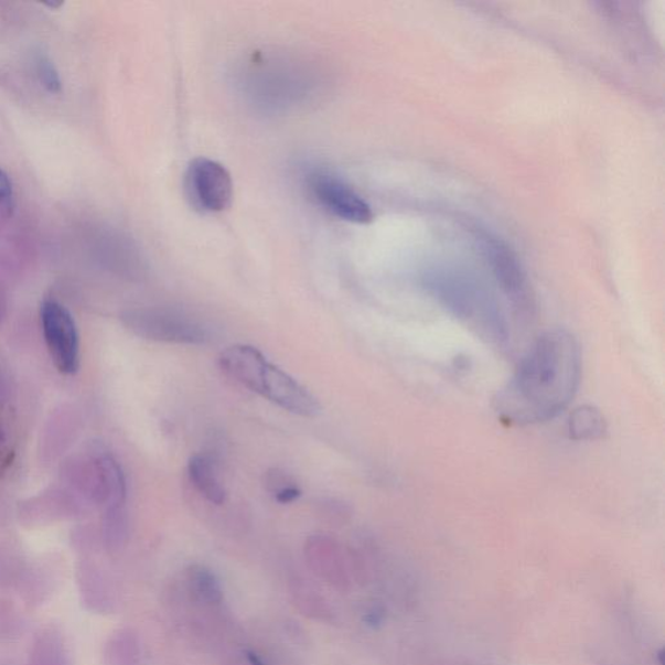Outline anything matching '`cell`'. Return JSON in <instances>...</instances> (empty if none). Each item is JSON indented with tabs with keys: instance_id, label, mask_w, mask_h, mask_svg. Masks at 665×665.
Returning a JSON list of instances; mask_svg holds the SVG:
<instances>
[{
	"instance_id": "obj_9",
	"label": "cell",
	"mask_w": 665,
	"mask_h": 665,
	"mask_svg": "<svg viewBox=\"0 0 665 665\" xmlns=\"http://www.w3.org/2000/svg\"><path fill=\"white\" fill-rule=\"evenodd\" d=\"M568 433L573 441L601 440L608 433V421L597 407L584 405L569 416Z\"/></svg>"
},
{
	"instance_id": "obj_8",
	"label": "cell",
	"mask_w": 665,
	"mask_h": 665,
	"mask_svg": "<svg viewBox=\"0 0 665 665\" xmlns=\"http://www.w3.org/2000/svg\"><path fill=\"white\" fill-rule=\"evenodd\" d=\"M190 482L210 503L221 506L226 500L225 487L217 476L215 463L206 455H194L189 460Z\"/></svg>"
},
{
	"instance_id": "obj_5",
	"label": "cell",
	"mask_w": 665,
	"mask_h": 665,
	"mask_svg": "<svg viewBox=\"0 0 665 665\" xmlns=\"http://www.w3.org/2000/svg\"><path fill=\"white\" fill-rule=\"evenodd\" d=\"M305 184L312 199L332 216L354 224L374 221V211L368 202L345 179L328 168H313L305 175Z\"/></svg>"
},
{
	"instance_id": "obj_2",
	"label": "cell",
	"mask_w": 665,
	"mask_h": 665,
	"mask_svg": "<svg viewBox=\"0 0 665 665\" xmlns=\"http://www.w3.org/2000/svg\"><path fill=\"white\" fill-rule=\"evenodd\" d=\"M320 71L301 56L257 51L237 72V86L247 104L266 114L303 106L320 89Z\"/></svg>"
},
{
	"instance_id": "obj_12",
	"label": "cell",
	"mask_w": 665,
	"mask_h": 665,
	"mask_svg": "<svg viewBox=\"0 0 665 665\" xmlns=\"http://www.w3.org/2000/svg\"><path fill=\"white\" fill-rule=\"evenodd\" d=\"M34 69L36 78L49 93L62 92V79L53 61L45 53H36L34 56Z\"/></svg>"
},
{
	"instance_id": "obj_3",
	"label": "cell",
	"mask_w": 665,
	"mask_h": 665,
	"mask_svg": "<svg viewBox=\"0 0 665 665\" xmlns=\"http://www.w3.org/2000/svg\"><path fill=\"white\" fill-rule=\"evenodd\" d=\"M218 364L226 376L285 411L303 418H317L321 412L319 400L287 372L268 362L258 348L230 346L223 351Z\"/></svg>"
},
{
	"instance_id": "obj_13",
	"label": "cell",
	"mask_w": 665,
	"mask_h": 665,
	"mask_svg": "<svg viewBox=\"0 0 665 665\" xmlns=\"http://www.w3.org/2000/svg\"><path fill=\"white\" fill-rule=\"evenodd\" d=\"M14 208V192L12 181L0 168V211L7 217L12 215Z\"/></svg>"
},
{
	"instance_id": "obj_6",
	"label": "cell",
	"mask_w": 665,
	"mask_h": 665,
	"mask_svg": "<svg viewBox=\"0 0 665 665\" xmlns=\"http://www.w3.org/2000/svg\"><path fill=\"white\" fill-rule=\"evenodd\" d=\"M184 185L187 201L202 214H221L230 207L234 194L232 175L216 160H192L185 172Z\"/></svg>"
},
{
	"instance_id": "obj_15",
	"label": "cell",
	"mask_w": 665,
	"mask_h": 665,
	"mask_svg": "<svg viewBox=\"0 0 665 665\" xmlns=\"http://www.w3.org/2000/svg\"><path fill=\"white\" fill-rule=\"evenodd\" d=\"M246 656L248 663H250L251 665H267L265 664V662H262L261 657L258 654H255L254 652H246Z\"/></svg>"
},
{
	"instance_id": "obj_10",
	"label": "cell",
	"mask_w": 665,
	"mask_h": 665,
	"mask_svg": "<svg viewBox=\"0 0 665 665\" xmlns=\"http://www.w3.org/2000/svg\"><path fill=\"white\" fill-rule=\"evenodd\" d=\"M190 580H192L195 593L199 594L203 601L208 603H218L223 599L222 584L216 579V576L204 567H194L190 572Z\"/></svg>"
},
{
	"instance_id": "obj_7",
	"label": "cell",
	"mask_w": 665,
	"mask_h": 665,
	"mask_svg": "<svg viewBox=\"0 0 665 665\" xmlns=\"http://www.w3.org/2000/svg\"><path fill=\"white\" fill-rule=\"evenodd\" d=\"M41 325L51 361L63 375L76 374L79 367V337L75 319L67 307L55 299L41 305Z\"/></svg>"
},
{
	"instance_id": "obj_1",
	"label": "cell",
	"mask_w": 665,
	"mask_h": 665,
	"mask_svg": "<svg viewBox=\"0 0 665 665\" xmlns=\"http://www.w3.org/2000/svg\"><path fill=\"white\" fill-rule=\"evenodd\" d=\"M582 357L572 333L555 329L539 335L513 377L496 393L493 408L510 426L550 421L572 404L581 383Z\"/></svg>"
},
{
	"instance_id": "obj_14",
	"label": "cell",
	"mask_w": 665,
	"mask_h": 665,
	"mask_svg": "<svg viewBox=\"0 0 665 665\" xmlns=\"http://www.w3.org/2000/svg\"><path fill=\"white\" fill-rule=\"evenodd\" d=\"M365 623L371 628H377L382 625L384 620V612L379 609H374L365 615Z\"/></svg>"
},
{
	"instance_id": "obj_11",
	"label": "cell",
	"mask_w": 665,
	"mask_h": 665,
	"mask_svg": "<svg viewBox=\"0 0 665 665\" xmlns=\"http://www.w3.org/2000/svg\"><path fill=\"white\" fill-rule=\"evenodd\" d=\"M266 486L275 500L281 504H289L299 498L302 492L287 473L272 470L266 474Z\"/></svg>"
},
{
	"instance_id": "obj_4",
	"label": "cell",
	"mask_w": 665,
	"mask_h": 665,
	"mask_svg": "<svg viewBox=\"0 0 665 665\" xmlns=\"http://www.w3.org/2000/svg\"><path fill=\"white\" fill-rule=\"evenodd\" d=\"M121 321L137 337L153 342L200 346L210 340L208 329L201 321L168 307L124 311Z\"/></svg>"
}]
</instances>
